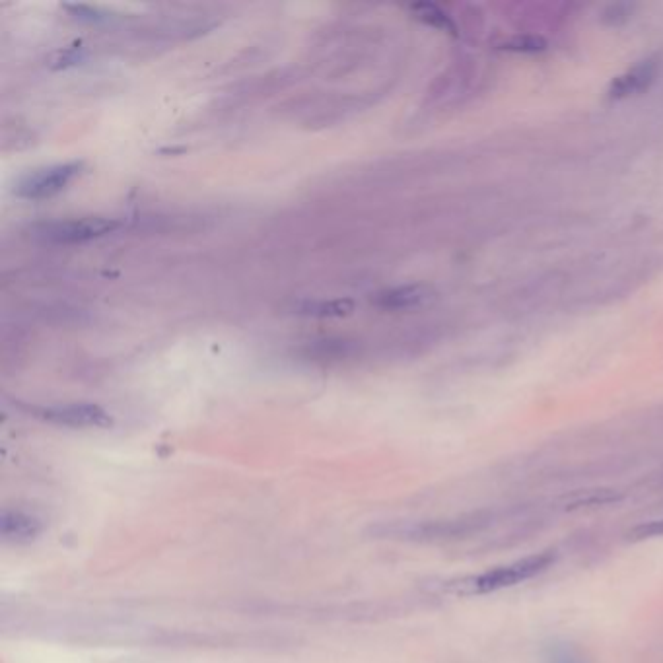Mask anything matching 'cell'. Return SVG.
<instances>
[{
	"instance_id": "obj_3",
	"label": "cell",
	"mask_w": 663,
	"mask_h": 663,
	"mask_svg": "<svg viewBox=\"0 0 663 663\" xmlns=\"http://www.w3.org/2000/svg\"><path fill=\"white\" fill-rule=\"evenodd\" d=\"M82 172L84 162H65L39 168L20 179V183L16 185V193L26 201L53 199L63 193Z\"/></svg>"
},
{
	"instance_id": "obj_6",
	"label": "cell",
	"mask_w": 663,
	"mask_h": 663,
	"mask_svg": "<svg viewBox=\"0 0 663 663\" xmlns=\"http://www.w3.org/2000/svg\"><path fill=\"white\" fill-rule=\"evenodd\" d=\"M43 531V524L24 510H4L0 516V535L8 543H30Z\"/></svg>"
},
{
	"instance_id": "obj_2",
	"label": "cell",
	"mask_w": 663,
	"mask_h": 663,
	"mask_svg": "<svg viewBox=\"0 0 663 663\" xmlns=\"http://www.w3.org/2000/svg\"><path fill=\"white\" fill-rule=\"evenodd\" d=\"M119 228V222L105 216H84L45 222L35 228V236L47 244L74 245L86 244L104 238Z\"/></svg>"
},
{
	"instance_id": "obj_10",
	"label": "cell",
	"mask_w": 663,
	"mask_h": 663,
	"mask_svg": "<svg viewBox=\"0 0 663 663\" xmlns=\"http://www.w3.org/2000/svg\"><path fill=\"white\" fill-rule=\"evenodd\" d=\"M502 49L506 51H516V53H541L547 49L545 39L537 35H516L508 41H504Z\"/></svg>"
},
{
	"instance_id": "obj_8",
	"label": "cell",
	"mask_w": 663,
	"mask_h": 663,
	"mask_svg": "<svg viewBox=\"0 0 663 663\" xmlns=\"http://www.w3.org/2000/svg\"><path fill=\"white\" fill-rule=\"evenodd\" d=\"M354 312L352 300H315V302H304L296 308V314L306 317H347Z\"/></svg>"
},
{
	"instance_id": "obj_5",
	"label": "cell",
	"mask_w": 663,
	"mask_h": 663,
	"mask_svg": "<svg viewBox=\"0 0 663 663\" xmlns=\"http://www.w3.org/2000/svg\"><path fill=\"white\" fill-rule=\"evenodd\" d=\"M658 69H660L658 59H646V61L634 65L632 69L611 80L609 90H607L609 98L627 100V98H634V96L648 92L658 76Z\"/></svg>"
},
{
	"instance_id": "obj_12",
	"label": "cell",
	"mask_w": 663,
	"mask_h": 663,
	"mask_svg": "<svg viewBox=\"0 0 663 663\" xmlns=\"http://www.w3.org/2000/svg\"><path fill=\"white\" fill-rule=\"evenodd\" d=\"M553 663H582V660H574V656L570 652L562 650L553 656Z\"/></svg>"
},
{
	"instance_id": "obj_1",
	"label": "cell",
	"mask_w": 663,
	"mask_h": 663,
	"mask_svg": "<svg viewBox=\"0 0 663 663\" xmlns=\"http://www.w3.org/2000/svg\"><path fill=\"white\" fill-rule=\"evenodd\" d=\"M553 562H555V555L551 551L531 555V557L516 560L512 564L498 566V568L489 570L481 576L467 578L459 584L457 592H461V594H490V592H498V590H504V588H512V586H518L525 580H531L533 576L545 572Z\"/></svg>"
},
{
	"instance_id": "obj_11",
	"label": "cell",
	"mask_w": 663,
	"mask_h": 663,
	"mask_svg": "<svg viewBox=\"0 0 663 663\" xmlns=\"http://www.w3.org/2000/svg\"><path fill=\"white\" fill-rule=\"evenodd\" d=\"M634 539H646V537H660L663 535V520L650 522V524L638 525L630 533Z\"/></svg>"
},
{
	"instance_id": "obj_4",
	"label": "cell",
	"mask_w": 663,
	"mask_h": 663,
	"mask_svg": "<svg viewBox=\"0 0 663 663\" xmlns=\"http://www.w3.org/2000/svg\"><path fill=\"white\" fill-rule=\"evenodd\" d=\"M32 415L43 422L67 428H107L113 419L104 407L94 403H65L35 407Z\"/></svg>"
},
{
	"instance_id": "obj_7",
	"label": "cell",
	"mask_w": 663,
	"mask_h": 663,
	"mask_svg": "<svg viewBox=\"0 0 663 663\" xmlns=\"http://www.w3.org/2000/svg\"><path fill=\"white\" fill-rule=\"evenodd\" d=\"M432 290L424 284H407V286H395V288H387L384 292H380L374 298V304L382 310H409V308H417L420 304H424L430 298Z\"/></svg>"
},
{
	"instance_id": "obj_9",
	"label": "cell",
	"mask_w": 663,
	"mask_h": 663,
	"mask_svg": "<svg viewBox=\"0 0 663 663\" xmlns=\"http://www.w3.org/2000/svg\"><path fill=\"white\" fill-rule=\"evenodd\" d=\"M411 10H413V14H415L419 20H422L424 24L454 34V22H452L450 16H448L446 12H442L438 6H434V4H415V6H411Z\"/></svg>"
}]
</instances>
